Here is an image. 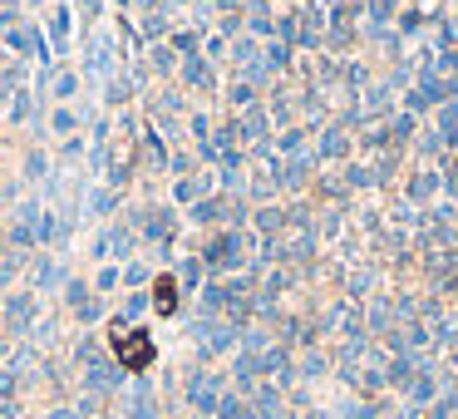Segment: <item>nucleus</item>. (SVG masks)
Returning a JSON list of instances; mask_svg holds the SVG:
<instances>
[{
	"mask_svg": "<svg viewBox=\"0 0 458 419\" xmlns=\"http://www.w3.org/2000/svg\"><path fill=\"white\" fill-rule=\"evenodd\" d=\"M108 345H114L118 366L124 370H149L153 366V335L139 331V326H108Z\"/></svg>",
	"mask_w": 458,
	"mask_h": 419,
	"instance_id": "f257e3e1",
	"label": "nucleus"
},
{
	"mask_svg": "<svg viewBox=\"0 0 458 419\" xmlns=\"http://www.w3.org/2000/svg\"><path fill=\"white\" fill-rule=\"evenodd\" d=\"M153 306H158V316H173V311H178V281H173V277H158V281H153Z\"/></svg>",
	"mask_w": 458,
	"mask_h": 419,
	"instance_id": "f03ea898",
	"label": "nucleus"
}]
</instances>
